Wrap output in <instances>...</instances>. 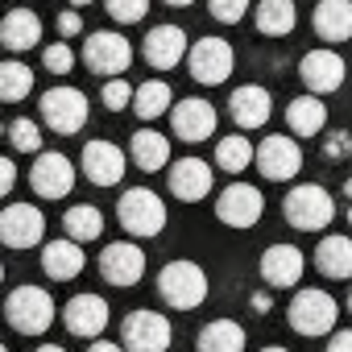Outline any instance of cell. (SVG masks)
<instances>
[{
  "label": "cell",
  "instance_id": "cell-1",
  "mask_svg": "<svg viewBox=\"0 0 352 352\" xmlns=\"http://www.w3.org/2000/svg\"><path fill=\"white\" fill-rule=\"evenodd\" d=\"M157 294L179 311H195L208 298V274L195 261H170L157 274Z\"/></svg>",
  "mask_w": 352,
  "mask_h": 352
},
{
  "label": "cell",
  "instance_id": "cell-2",
  "mask_svg": "<svg viewBox=\"0 0 352 352\" xmlns=\"http://www.w3.org/2000/svg\"><path fill=\"white\" fill-rule=\"evenodd\" d=\"M282 212H286L290 228H298V232H319V228L331 224L336 204H331V195H327L323 187H315V183H298V187L286 195Z\"/></svg>",
  "mask_w": 352,
  "mask_h": 352
},
{
  "label": "cell",
  "instance_id": "cell-3",
  "mask_svg": "<svg viewBox=\"0 0 352 352\" xmlns=\"http://www.w3.org/2000/svg\"><path fill=\"white\" fill-rule=\"evenodd\" d=\"M116 216H120V228L129 236H157L166 228V204L149 191V187H133L120 195L116 204Z\"/></svg>",
  "mask_w": 352,
  "mask_h": 352
},
{
  "label": "cell",
  "instance_id": "cell-4",
  "mask_svg": "<svg viewBox=\"0 0 352 352\" xmlns=\"http://www.w3.org/2000/svg\"><path fill=\"white\" fill-rule=\"evenodd\" d=\"M5 319L21 331V336H42L54 323V298L42 286H17L5 302Z\"/></svg>",
  "mask_w": 352,
  "mask_h": 352
},
{
  "label": "cell",
  "instance_id": "cell-5",
  "mask_svg": "<svg viewBox=\"0 0 352 352\" xmlns=\"http://www.w3.org/2000/svg\"><path fill=\"white\" fill-rule=\"evenodd\" d=\"M232 67H236V54H232V46H228L224 38H199V42L187 50V71H191V79H199V83H208V87L224 83V79L232 75Z\"/></svg>",
  "mask_w": 352,
  "mask_h": 352
},
{
  "label": "cell",
  "instance_id": "cell-6",
  "mask_svg": "<svg viewBox=\"0 0 352 352\" xmlns=\"http://www.w3.org/2000/svg\"><path fill=\"white\" fill-rule=\"evenodd\" d=\"M336 315H340V307L323 290H298V298L286 311V319H290V327L298 336H323V331H331L336 327Z\"/></svg>",
  "mask_w": 352,
  "mask_h": 352
},
{
  "label": "cell",
  "instance_id": "cell-7",
  "mask_svg": "<svg viewBox=\"0 0 352 352\" xmlns=\"http://www.w3.org/2000/svg\"><path fill=\"white\" fill-rule=\"evenodd\" d=\"M42 120L54 133H79L87 124V96L75 87H50L42 96Z\"/></svg>",
  "mask_w": 352,
  "mask_h": 352
},
{
  "label": "cell",
  "instance_id": "cell-8",
  "mask_svg": "<svg viewBox=\"0 0 352 352\" xmlns=\"http://www.w3.org/2000/svg\"><path fill=\"white\" fill-rule=\"evenodd\" d=\"M46 236V216L34 204H9L0 212V241L9 249H34Z\"/></svg>",
  "mask_w": 352,
  "mask_h": 352
},
{
  "label": "cell",
  "instance_id": "cell-9",
  "mask_svg": "<svg viewBox=\"0 0 352 352\" xmlns=\"http://www.w3.org/2000/svg\"><path fill=\"white\" fill-rule=\"evenodd\" d=\"M120 336H124V348L129 352H166L174 331H170V323L157 311H133L120 323Z\"/></svg>",
  "mask_w": 352,
  "mask_h": 352
},
{
  "label": "cell",
  "instance_id": "cell-10",
  "mask_svg": "<svg viewBox=\"0 0 352 352\" xmlns=\"http://www.w3.org/2000/svg\"><path fill=\"white\" fill-rule=\"evenodd\" d=\"M30 183H34V191L42 199H63L75 187V166H71L67 153H50L46 149V153H38V162L30 170Z\"/></svg>",
  "mask_w": 352,
  "mask_h": 352
},
{
  "label": "cell",
  "instance_id": "cell-11",
  "mask_svg": "<svg viewBox=\"0 0 352 352\" xmlns=\"http://www.w3.org/2000/svg\"><path fill=\"white\" fill-rule=\"evenodd\" d=\"M83 63H87L96 75H116V71H124V67L133 63V46H129L120 34L100 30V34H91V38L83 42Z\"/></svg>",
  "mask_w": 352,
  "mask_h": 352
},
{
  "label": "cell",
  "instance_id": "cell-12",
  "mask_svg": "<svg viewBox=\"0 0 352 352\" xmlns=\"http://www.w3.org/2000/svg\"><path fill=\"white\" fill-rule=\"evenodd\" d=\"M253 157H257V166H261V174L270 183H286V179H294V174L302 170V149L290 137H265Z\"/></svg>",
  "mask_w": 352,
  "mask_h": 352
},
{
  "label": "cell",
  "instance_id": "cell-13",
  "mask_svg": "<svg viewBox=\"0 0 352 352\" xmlns=\"http://www.w3.org/2000/svg\"><path fill=\"white\" fill-rule=\"evenodd\" d=\"M216 216H220L224 224H232V228H253V224L261 220V191L249 187V183L224 187L220 199H216Z\"/></svg>",
  "mask_w": 352,
  "mask_h": 352
},
{
  "label": "cell",
  "instance_id": "cell-14",
  "mask_svg": "<svg viewBox=\"0 0 352 352\" xmlns=\"http://www.w3.org/2000/svg\"><path fill=\"white\" fill-rule=\"evenodd\" d=\"M170 124H174V137L179 141H208L212 133H216V108L208 104V100H199V96H191V100H183V104H174V112H170Z\"/></svg>",
  "mask_w": 352,
  "mask_h": 352
},
{
  "label": "cell",
  "instance_id": "cell-15",
  "mask_svg": "<svg viewBox=\"0 0 352 352\" xmlns=\"http://www.w3.org/2000/svg\"><path fill=\"white\" fill-rule=\"evenodd\" d=\"M100 274L112 286H137L141 274H145V253L133 241H116V245H108L100 253Z\"/></svg>",
  "mask_w": 352,
  "mask_h": 352
},
{
  "label": "cell",
  "instance_id": "cell-16",
  "mask_svg": "<svg viewBox=\"0 0 352 352\" xmlns=\"http://www.w3.org/2000/svg\"><path fill=\"white\" fill-rule=\"evenodd\" d=\"M302 83L315 91V96H327V91H336L340 83H344V58L336 54V50H311V54H302Z\"/></svg>",
  "mask_w": 352,
  "mask_h": 352
},
{
  "label": "cell",
  "instance_id": "cell-17",
  "mask_svg": "<svg viewBox=\"0 0 352 352\" xmlns=\"http://www.w3.org/2000/svg\"><path fill=\"white\" fill-rule=\"evenodd\" d=\"M183 58H187V34L179 25L149 30V38H145V63L153 71H170V67H179Z\"/></svg>",
  "mask_w": 352,
  "mask_h": 352
},
{
  "label": "cell",
  "instance_id": "cell-18",
  "mask_svg": "<svg viewBox=\"0 0 352 352\" xmlns=\"http://www.w3.org/2000/svg\"><path fill=\"white\" fill-rule=\"evenodd\" d=\"M83 174L96 187H116L124 174V153L108 141H87L83 145Z\"/></svg>",
  "mask_w": 352,
  "mask_h": 352
},
{
  "label": "cell",
  "instance_id": "cell-19",
  "mask_svg": "<svg viewBox=\"0 0 352 352\" xmlns=\"http://www.w3.org/2000/svg\"><path fill=\"white\" fill-rule=\"evenodd\" d=\"M67 331L71 336H83V340H91V336H100L104 327H108V302L100 298V294H79V298H71L67 302Z\"/></svg>",
  "mask_w": 352,
  "mask_h": 352
},
{
  "label": "cell",
  "instance_id": "cell-20",
  "mask_svg": "<svg viewBox=\"0 0 352 352\" xmlns=\"http://www.w3.org/2000/svg\"><path fill=\"white\" fill-rule=\"evenodd\" d=\"M170 191L179 195V199H204L212 191V166L204 157H183V162H174L170 170Z\"/></svg>",
  "mask_w": 352,
  "mask_h": 352
},
{
  "label": "cell",
  "instance_id": "cell-21",
  "mask_svg": "<svg viewBox=\"0 0 352 352\" xmlns=\"http://www.w3.org/2000/svg\"><path fill=\"white\" fill-rule=\"evenodd\" d=\"M232 120L241 124V129H261L265 120H270V112H274V100H270V91L265 87H257V83H245V87H236L232 91Z\"/></svg>",
  "mask_w": 352,
  "mask_h": 352
},
{
  "label": "cell",
  "instance_id": "cell-22",
  "mask_svg": "<svg viewBox=\"0 0 352 352\" xmlns=\"http://www.w3.org/2000/svg\"><path fill=\"white\" fill-rule=\"evenodd\" d=\"M302 265L307 261H302V253L294 245H270L261 253V278L270 286H294L302 278Z\"/></svg>",
  "mask_w": 352,
  "mask_h": 352
},
{
  "label": "cell",
  "instance_id": "cell-23",
  "mask_svg": "<svg viewBox=\"0 0 352 352\" xmlns=\"http://www.w3.org/2000/svg\"><path fill=\"white\" fill-rule=\"evenodd\" d=\"M311 25L323 42H348L352 38V0H319Z\"/></svg>",
  "mask_w": 352,
  "mask_h": 352
},
{
  "label": "cell",
  "instance_id": "cell-24",
  "mask_svg": "<svg viewBox=\"0 0 352 352\" xmlns=\"http://www.w3.org/2000/svg\"><path fill=\"white\" fill-rule=\"evenodd\" d=\"M83 249H79V241H50L46 249H42V270L54 278V282H71V278H79L83 274Z\"/></svg>",
  "mask_w": 352,
  "mask_h": 352
},
{
  "label": "cell",
  "instance_id": "cell-25",
  "mask_svg": "<svg viewBox=\"0 0 352 352\" xmlns=\"http://www.w3.org/2000/svg\"><path fill=\"white\" fill-rule=\"evenodd\" d=\"M38 38H42V21L30 9H13V13H5V21H0V42H5L9 50H17V54L34 50Z\"/></svg>",
  "mask_w": 352,
  "mask_h": 352
},
{
  "label": "cell",
  "instance_id": "cell-26",
  "mask_svg": "<svg viewBox=\"0 0 352 352\" xmlns=\"http://www.w3.org/2000/svg\"><path fill=\"white\" fill-rule=\"evenodd\" d=\"M315 265L327 278H352V236H323L315 249Z\"/></svg>",
  "mask_w": 352,
  "mask_h": 352
},
{
  "label": "cell",
  "instance_id": "cell-27",
  "mask_svg": "<svg viewBox=\"0 0 352 352\" xmlns=\"http://www.w3.org/2000/svg\"><path fill=\"white\" fill-rule=\"evenodd\" d=\"M195 348L199 352H245V327L232 323V319H216L199 331Z\"/></svg>",
  "mask_w": 352,
  "mask_h": 352
},
{
  "label": "cell",
  "instance_id": "cell-28",
  "mask_svg": "<svg viewBox=\"0 0 352 352\" xmlns=\"http://www.w3.org/2000/svg\"><path fill=\"white\" fill-rule=\"evenodd\" d=\"M133 162H137V170H166V162H170V141L162 137V133H153V129H141V133H133Z\"/></svg>",
  "mask_w": 352,
  "mask_h": 352
},
{
  "label": "cell",
  "instance_id": "cell-29",
  "mask_svg": "<svg viewBox=\"0 0 352 352\" xmlns=\"http://www.w3.org/2000/svg\"><path fill=\"white\" fill-rule=\"evenodd\" d=\"M286 124H290L298 137H315V133L327 124V108H323L315 96H298V100H290V108H286Z\"/></svg>",
  "mask_w": 352,
  "mask_h": 352
},
{
  "label": "cell",
  "instance_id": "cell-30",
  "mask_svg": "<svg viewBox=\"0 0 352 352\" xmlns=\"http://www.w3.org/2000/svg\"><path fill=\"white\" fill-rule=\"evenodd\" d=\"M170 100H174L170 83H162V79H149V83H141V87L133 91V112H137L141 120H157V116L170 108Z\"/></svg>",
  "mask_w": 352,
  "mask_h": 352
},
{
  "label": "cell",
  "instance_id": "cell-31",
  "mask_svg": "<svg viewBox=\"0 0 352 352\" xmlns=\"http://www.w3.org/2000/svg\"><path fill=\"white\" fill-rule=\"evenodd\" d=\"M257 30L265 38H282L294 30V5L290 0H261L257 5Z\"/></svg>",
  "mask_w": 352,
  "mask_h": 352
},
{
  "label": "cell",
  "instance_id": "cell-32",
  "mask_svg": "<svg viewBox=\"0 0 352 352\" xmlns=\"http://www.w3.org/2000/svg\"><path fill=\"white\" fill-rule=\"evenodd\" d=\"M63 228H67V236L71 241H100L104 236V216H100V208H87V204H79V208H71L67 212V220H63Z\"/></svg>",
  "mask_w": 352,
  "mask_h": 352
},
{
  "label": "cell",
  "instance_id": "cell-33",
  "mask_svg": "<svg viewBox=\"0 0 352 352\" xmlns=\"http://www.w3.org/2000/svg\"><path fill=\"white\" fill-rule=\"evenodd\" d=\"M34 91V71L25 63H0V100L17 104Z\"/></svg>",
  "mask_w": 352,
  "mask_h": 352
},
{
  "label": "cell",
  "instance_id": "cell-34",
  "mask_svg": "<svg viewBox=\"0 0 352 352\" xmlns=\"http://www.w3.org/2000/svg\"><path fill=\"white\" fill-rule=\"evenodd\" d=\"M216 162H220V170L241 174V170H249V162H253V145H249L245 137H224V141L216 145Z\"/></svg>",
  "mask_w": 352,
  "mask_h": 352
},
{
  "label": "cell",
  "instance_id": "cell-35",
  "mask_svg": "<svg viewBox=\"0 0 352 352\" xmlns=\"http://www.w3.org/2000/svg\"><path fill=\"white\" fill-rule=\"evenodd\" d=\"M9 141H13V149L34 153V149H42V129H38L30 116H17V120L9 124Z\"/></svg>",
  "mask_w": 352,
  "mask_h": 352
},
{
  "label": "cell",
  "instance_id": "cell-36",
  "mask_svg": "<svg viewBox=\"0 0 352 352\" xmlns=\"http://www.w3.org/2000/svg\"><path fill=\"white\" fill-rule=\"evenodd\" d=\"M104 9H108L112 21L133 25V21H141V17L149 13V0H104Z\"/></svg>",
  "mask_w": 352,
  "mask_h": 352
},
{
  "label": "cell",
  "instance_id": "cell-37",
  "mask_svg": "<svg viewBox=\"0 0 352 352\" xmlns=\"http://www.w3.org/2000/svg\"><path fill=\"white\" fill-rule=\"evenodd\" d=\"M42 63H46V71H50V75H67V71L75 67V50H71L67 42H54V46H46V50H42Z\"/></svg>",
  "mask_w": 352,
  "mask_h": 352
},
{
  "label": "cell",
  "instance_id": "cell-38",
  "mask_svg": "<svg viewBox=\"0 0 352 352\" xmlns=\"http://www.w3.org/2000/svg\"><path fill=\"white\" fill-rule=\"evenodd\" d=\"M100 100H104V108H108V112H120V108H129V104H133V87H129L124 79H108Z\"/></svg>",
  "mask_w": 352,
  "mask_h": 352
},
{
  "label": "cell",
  "instance_id": "cell-39",
  "mask_svg": "<svg viewBox=\"0 0 352 352\" xmlns=\"http://www.w3.org/2000/svg\"><path fill=\"white\" fill-rule=\"evenodd\" d=\"M208 5H212V17H216V21H224V25H236V21L249 13V5H253V0H208Z\"/></svg>",
  "mask_w": 352,
  "mask_h": 352
},
{
  "label": "cell",
  "instance_id": "cell-40",
  "mask_svg": "<svg viewBox=\"0 0 352 352\" xmlns=\"http://www.w3.org/2000/svg\"><path fill=\"white\" fill-rule=\"evenodd\" d=\"M58 34H63V38H75V34H83V17H79L75 9L58 13Z\"/></svg>",
  "mask_w": 352,
  "mask_h": 352
},
{
  "label": "cell",
  "instance_id": "cell-41",
  "mask_svg": "<svg viewBox=\"0 0 352 352\" xmlns=\"http://www.w3.org/2000/svg\"><path fill=\"white\" fill-rule=\"evenodd\" d=\"M323 153H327V157H348V153H352V137H348V133H331V141L323 145Z\"/></svg>",
  "mask_w": 352,
  "mask_h": 352
},
{
  "label": "cell",
  "instance_id": "cell-42",
  "mask_svg": "<svg viewBox=\"0 0 352 352\" xmlns=\"http://www.w3.org/2000/svg\"><path fill=\"white\" fill-rule=\"evenodd\" d=\"M13 183H17V166H13L9 157H0V195H9Z\"/></svg>",
  "mask_w": 352,
  "mask_h": 352
},
{
  "label": "cell",
  "instance_id": "cell-43",
  "mask_svg": "<svg viewBox=\"0 0 352 352\" xmlns=\"http://www.w3.org/2000/svg\"><path fill=\"white\" fill-rule=\"evenodd\" d=\"M327 352H352V331H336L331 344H327Z\"/></svg>",
  "mask_w": 352,
  "mask_h": 352
},
{
  "label": "cell",
  "instance_id": "cell-44",
  "mask_svg": "<svg viewBox=\"0 0 352 352\" xmlns=\"http://www.w3.org/2000/svg\"><path fill=\"white\" fill-rule=\"evenodd\" d=\"M270 307H274V302H270V294H253V311H261V315H265Z\"/></svg>",
  "mask_w": 352,
  "mask_h": 352
},
{
  "label": "cell",
  "instance_id": "cell-45",
  "mask_svg": "<svg viewBox=\"0 0 352 352\" xmlns=\"http://www.w3.org/2000/svg\"><path fill=\"white\" fill-rule=\"evenodd\" d=\"M87 352H124V348H116V344H104V340H100V344H91Z\"/></svg>",
  "mask_w": 352,
  "mask_h": 352
},
{
  "label": "cell",
  "instance_id": "cell-46",
  "mask_svg": "<svg viewBox=\"0 0 352 352\" xmlns=\"http://www.w3.org/2000/svg\"><path fill=\"white\" fill-rule=\"evenodd\" d=\"M38 352H67V348H58V344H42Z\"/></svg>",
  "mask_w": 352,
  "mask_h": 352
},
{
  "label": "cell",
  "instance_id": "cell-47",
  "mask_svg": "<svg viewBox=\"0 0 352 352\" xmlns=\"http://www.w3.org/2000/svg\"><path fill=\"white\" fill-rule=\"evenodd\" d=\"M166 5H174V9H187V5H191V0H166Z\"/></svg>",
  "mask_w": 352,
  "mask_h": 352
},
{
  "label": "cell",
  "instance_id": "cell-48",
  "mask_svg": "<svg viewBox=\"0 0 352 352\" xmlns=\"http://www.w3.org/2000/svg\"><path fill=\"white\" fill-rule=\"evenodd\" d=\"M344 191H348V195H352V179H348V183H344Z\"/></svg>",
  "mask_w": 352,
  "mask_h": 352
},
{
  "label": "cell",
  "instance_id": "cell-49",
  "mask_svg": "<svg viewBox=\"0 0 352 352\" xmlns=\"http://www.w3.org/2000/svg\"><path fill=\"white\" fill-rule=\"evenodd\" d=\"M261 352H286V348H261Z\"/></svg>",
  "mask_w": 352,
  "mask_h": 352
},
{
  "label": "cell",
  "instance_id": "cell-50",
  "mask_svg": "<svg viewBox=\"0 0 352 352\" xmlns=\"http://www.w3.org/2000/svg\"><path fill=\"white\" fill-rule=\"evenodd\" d=\"M71 5H91V0H71Z\"/></svg>",
  "mask_w": 352,
  "mask_h": 352
},
{
  "label": "cell",
  "instance_id": "cell-51",
  "mask_svg": "<svg viewBox=\"0 0 352 352\" xmlns=\"http://www.w3.org/2000/svg\"><path fill=\"white\" fill-rule=\"evenodd\" d=\"M348 224H352V208H348Z\"/></svg>",
  "mask_w": 352,
  "mask_h": 352
},
{
  "label": "cell",
  "instance_id": "cell-52",
  "mask_svg": "<svg viewBox=\"0 0 352 352\" xmlns=\"http://www.w3.org/2000/svg\"><path fill=\"white\" fill-rule=\"evenodd\" d=\"M348 311H352V294H348Z\"/></svg>",
  "mask_w": 352,
  "mask_h": 352
},
{
  "label": "cell",
  "instance_id": "cell-53",
  "mask_svg": "<svg viewBox=\"0 0 352 352\" xmlns=\"http://www.w3.org/2000/svg\"><path fill=\"white\" fill-rule=\"evenodd\" d=\"M0 278H5V265H0Z\"/></svg>",
  "mask_w": 352,
  "mask_h": 352
},
{
  "label": "cell",
  "instance_id": "cell-54",
  "mask_svg": "<svg viewBox=\"0 0 352 352\" xmlns=\"http://www.w3.org/2000/svg\"><path fill=\"white\" fill-rule=\"evenodd\" d=\"M0 352H9V348H5V344H0Z\"/></svg>",
  "mask_w": 352,
  "mask_h": 352
},
{
  "label": "cell",
  "instance_id": "cell-55",
  "mask_svg": "<svg viewBox=\"0 0 352 352\" xmlns=\"http://www.w3.org/2000/svg\"><path fill=\"white\" fill-rule=\"evenodd\" d=\"M0 133H5V129H0Z\"/></svg>",
  "mask_w": 352,
  "mask_h": 352
}]
</instances>
